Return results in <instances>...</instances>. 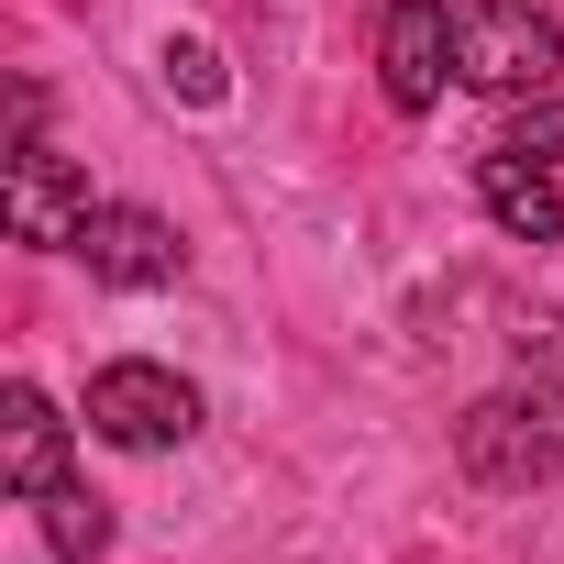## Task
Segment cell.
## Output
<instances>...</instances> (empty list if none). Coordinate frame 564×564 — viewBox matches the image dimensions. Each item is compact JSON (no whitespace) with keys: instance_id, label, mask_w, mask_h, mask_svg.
<instances>
[{"instance_id":"obj_4","label":"cell","mask_w":564,"mask_h":564,"mask_svg":"<svg viewBox=\"0 0 564 564\" xmlns=\"http://www.w3.org/2000/svg\"><path fill=\"white\" fill-rule=\"evenodd\" d=\"M0 210H12V243H45V254H78V232H89V177L45 144V122H23V144H12V188H0Z\"/></svg>"},{"instance_id":"obj_5","label":"cell","mask_w":564,"mask_h":564,"mask_svg":"<svg viewBox=\"0 0 564 564\" xmlns=\"http://www.w3.org/2000/svg\"><path fill=\"white\" fill-rule=\"evenodd\" d=\"M78 254H89L100 289H177V276H188L177 221H155V210H133V199H100L89 232H78Z\"/></svg>"},{"instance_id":"obj_7","label":"cell","mask_w":564,"mask_h":564,"mask_svg":"<svg viewBox=\"0 0 564 564\" xmlns=\"http://www.w3.org/2000/svg\"><path fill=\"white\" fill-rule=\"evenodd\" d=\"M0 476H12V498L67 487V421H56L45 388H0Z\"/></svg>"},{"instance_id":"obj_1","label":"cell","mask_w":564,"mask_h":564,"mask_svg":"<svg viewBox=\"0 0 564 564\" xmlns=\"http://www.w3.org/2000/svg\"><path fill=\"white\" fill-rule=\"evenodd\" d=\"M465 476L476 487H553L564 476V377H509L465 410Z\"/></svg>"},{"instance_id":"obj_2","label":"cell","mask_w":564,"mask_h":564,"mask_svg":"<svg viewBox=\"0 0 564 564\" xmlns=\"http://www.w3.org/2000/svg\"><path fill=\"white\" fill-rule=\"evenodd\" d=\"M564 67V23L531 0H454V78L487 100H542Z\"/></svg>"},{"instance_id":"obj_9","label":"cell","mask_w":564,"mask_h":564,"mask_svg":"<svg viewBox=\"0 0 564 564\" xmlns=\"http://www.w3.org/2000/svg\"><path fill=\"white\" fill-rule=\"evenodd\" d=\"M45 509V542H56V564H100L111 553V498H89V487H56V498H34Z\"/></svg>"},{"instance_id":"obj_11","label":"cell","mask_w":564,"mask_h":564,"mask_svg":"<svg viewBox=\"0 0 564 564\" xmlns=\"http://www.w3.org/2000/svg\"><path fill=\"white\" fill-rule=\"evenodd\" d=\"M498 155H531V166H564V100H520V111H509V133H498Z\"/></svg>"},{"instance_id":"obj_6","label":"cell","mask_w":564,"mask_h":564,"mask_svg":"<svg viewBox=\"0 0 564 564\" xmlns=\"http://www.w3.org/2000/svg\"><path fill=\"white\" fill-rule=\"evenodd\" d=\"M377 78H388L399 111H432V100H443V78H454V0H388Z\"/></svg>"},{"instance_id":"obj_3","label":"cell","mask_w":564,"mask_h":564,"mask_svg":"<svg viewBox=\"0 0 564 564\" xmlns=\"http://www.w3.org/2000/svg\"><path fill=\"white\" fill-rule=\"evenodd\" d=\"M89 432H100V443H122V454H177V443L199 432V388H188L177 366L122 355V366H100V377H89Z\"/></svg>"},{"instance_id":"obj_10","label":"cell","mask_w":564,"mask_h":564,"mask_svg":"<svg viewBox=\"0 0 564 564\" xmlns=\"http://www.w3.org/2000/svg\"><path fill=\"white\" fill-rule=\"evenodd\" d=\"M155 67H166V89H177V100H199V111L232 89V78H221V56H210L199 34H166V56H155Z\"/></svg>"},{"instance_id":"obj_8","label":"cell","mask_w":564,"mask_h":564,"mask_svg":"<svg viewBox=\"0 0 564 564\" xmlns=\"http://www.w3.org/2000/svg\"><path fill=\"white\" fill-rule=\"evenodd\" d=\"M476 199H487L498 232H520V243H564V177H553V166L487 144V155H476Z\"/></svg>"}]
</instances>
